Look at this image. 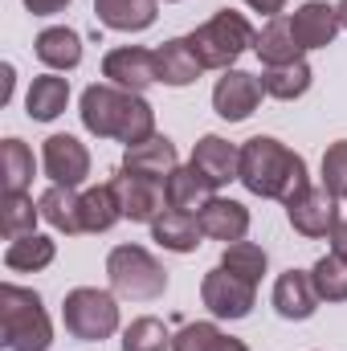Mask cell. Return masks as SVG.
<instances>
[{"label": "cell", "instance_id": "28", "mask_svg": "<svg viewBox=\"0 0 347 351\" xmlns=\"http://www.w3.org/2000/svg\"><path fill=\"white\" fill-rule=\"evenodd\" d=\"M53 258H58V241L45 233H29V237H16L4 245V269H12V274H37L45 265H53Z\"/></svg>", "mask_w": 347, "mask_h": 351}, {"label": "cell", "instance_id": "29", "mask_svg": "<svg viewBox=\"0 0 347 351\" xmlns=\"http://www.w3.org/2000/svg\"><path fill=\"white\" fill-rule=\"evenodd\" d=\"M0 172H4V192H29L33 172H37V160H33V147L16 135H8L0 143Z\"/></svg>", "mask_w": 347, "mask_h": 351}, {"label": "cell", "instance_id": "27", "mask_svg": "<svg viewBox=\"0 0 347 351\" xmlns=\"http://www.w3.org/2000/svg\"><path fill=\"white\" fill-rule=\"evenodd\" d=\"M311 82H315V70H311L307 58L286 62V66H261V90H265V98H274V102H294V98H302V94L311 90Z\"/></svg>", "mask_w": 347, "mask_h": 351}, {"label": "cell", "instance_id": "39", "mask_svg": "<svg viewBox=\"0 0 347 351\" xmlns=\"http://www.w3.org/2000/svg\"><path fill=\"white\" fill-rule=\"evenodd\" d=\"M217 351H250V343H246V339H233V335H221Z\"/></svg>", "mask_w": 347, "mask_h": 351}, {"label": "cell", "instance_id": "14", "mask_svg": "<svg viewBox=\"0 0 347 351\" xmlns=\"http://www.w3.org/2000/svg\"><path fill=\"white\" fill-rule=\"evenodd\" d=\"M270 302L278 311V319L286 323H307L315 311H319V290L311 282V269H286L274 278V290H270Z\"/></svg>", "mask_w": 347, "mask_h": 351}, {"label": "cell", "instance_id": "13", "mask_svg": "<svg viewBox=\"0 0 347 351\" xmlns=\"http://www.w3.org/2000/svg\"><path fill=\"white\" fill-rule=\"evenodd\" d=\"M290 29H294V41L302 45V53L311 49H327L335 45L339 37V8L327 4V0H302L294 12H290Z\"/></svg>", "mask_w": 347, "mask_h": 351}, {"label": "cell", "instance_id": "33", "mask_svg": "<svg viewBox=\"0 0 347 351\" xmlns=\"http://www.w3.org/2000/svg\"><path fill=\"white\" fill-rule=\"evenodd\" d=\"M311 282L323 302H347V262L339 254H323L311 265Z\"/></svg>", "mask_w": 347, "mask_h": 351}, {"label": "cell", "instance_id": "9", "mask_svg": "<svg viewBox=\"0 0 347 351\" xmlns=\"http://www.w3.org/2000/svg\"><path fill=\"white\" fill-rule=\"evenodd\" d=\"M115 188H119V200H123V217L131 225H147L152 229L168 213V184H160L152 176H135V172L119 168Z\"/></svg>", "mask_w": 347, "mask_h": 351}, {"label": "cell", "instance_id": "40", "mask_svg": "<svg viewBox=\"0 0 347 351\" xmlns=\"http://www.w3.org/2000/svg\"><path fill=\"white\" fill-rule=\"evenodd\" d=\"M335 8H339V25H344V29H347V0H339Z\"/></svg>", "mask_w": 347, "mask_h": 351}, {"label": "cell", "instance_id": "26", "mask_svg": "<svg viewBox=\"0 0 347 351\" xmlns=\"http://www.w3.org/2000/svg\"><path fill=\"white\" fill-rule=\"evenodd\" d=\"M254 53L261 58V66H286V62H298L307 58L302 45L294 41V29H290V16H270L258 29V41H254Z\"/></svg>", "mask_w": 347, "mask_h": 351}, {"label": "cell", "instance_id": "35", "mask_svg": "<svg viewBox=\"0 0 347 351\" xmlns=\"http://www.w3.org/2000/svg\"><path fill=\"white\" fill-rule=\"evenodd\" d=\"M221 335L225 331L217 323H184L172 335V351H217Z\"/></svg>", "mask_w": 347, "mask_h": 351}, {"label": "cell", "instance_id": "25", "mask_svg": "<svg viewBox=\"0 0 347 351\" xmlns=\"http://www.w3.org/2000/svg\"><path fill=\"white\" fill-rule=\"evenodd\" d=\"M123 217V200H119V188L115 180L106 184H94L82 192V233H110Z\"/></svg>", "mask_w": 347, "mask_h": 351}, {"label": "cell", "instance_id": "6", "mask_svg": "<svg viewBox=\"0 0 347 351\" xmlns=\"http://www.w3.org/2000/svg\"><path fill=\"white\" fill-rule=\"evenodd\" d=\"M62 323L82 343L110 339L123 327V319H119V294L115 290H98V286H74L62 298Z\"/></svg>", "mask_w": 347, "mask_h": 351}, {"label": "cell", "instance_id": "2", "mask_svg": "<svg viewBox=\"0 0 347 351\" xmlns=\"http://www.w3.org/2000/svg\"><path fill=\"white\" fill-rule=\"evenodd\" d=\"M237 180L246 184V192H254L261 200H282V204L311 184L307 160L274 135H254L241 143V176Z\"/></svg>", "mask_w": 347, "mask_h": 351}, {"label": "cell", "instance_id": "15", "mask_svg": "<svg viewBox=\"0 0 347 351\" xmlns=\"http://www.w3.org/2000/svg\"><path fill=\"white\" fill-rule=\"evenodd\" d=\"M200 229L208 241H221V245H233V241H246L250 233V208L233 196H213L200 213Z\"/></svg>", "mask_w": 347, "mask_h": 351}, {"label": "cell", "instance_id": "4", "mask_svg": "<svg viewBox=\"0 0 347 351\" xmlns=\"http://www.w3.org/2000/svg\"><path fill=\"white\" fill-rule=\"evenodd\" d=\"M188 41H192V49H196V58H200L204 70H221V74H225V70L237 66V58H241L246 49H254L258 29L250 25L246 12H237V8H217L204 25H196V29L188 33Z\"/></svg>", "mask_w": 347, "mask_h": 351}, {"label": "cell", "instance_id": "31", "mask_svg": "<svg viewBox=\"0 0 347 351\" xmlns=\"http://www.w3.org/2000/svg\"><path fill=\"white\" fill-rule=\"evenodd\" d=\"M123 351H172V331L164 319L156 315H139L123 327V339H119Z\"/></svg>", "mask_w": 347, "mask_h": 351}, {"label": "cell", "instance_id": "20", "mask_svg": "<svg viewBox=\"0 0 347 351\" xmlns=\"http://www.w3.org/2000/svg\"><path fill=\"white\" fill-rule=\"evenodd\" d=\"M152 241L168 254H196L200 241H204V229H200V217L196 213H180V208H168L156 225H152Z\"/></svg>", "mask_w": 347, "mask_h": 351}, {"label": "cell", "instance_id": "10", "mask_svg": "<svg viewBox=\"0 0 347 351\" xmlns=\"http://www.w3.org/2000/svg\"><path fill=\"white\" fill-rule=\"evenodd\" d=\"M41 172L49 184L82 188L90 176V147L78 135H49L41 143Z\"/></svg>", "mask_w": 347, "mask_h": 351}, {"label": "cell", "instance_id": "16", "mask_svg": "<svg viewBox=\"0 0 347 351\" xmlns=\"http://www.w3.org/2000/svg\"><path fill=\"white\" fill-rule=\"evenodd\" d=\"M188 164H196L217 188H225L241 176V143H229L225 135H200Z\"/></svg>", "mask_w": 347, "mask_h": 351}, {"label": "cell", "instance_id": "12", "mask_svg": "<svg viewBox=\"0 0 347 351\" xmlns=\"http://www.w3.org/2000/svg\"><path fill=\"white\" fill-rule=\"evenodd\" d=\"M265 90H261V74H250V70H225L213 86V110L225 119V123H246L254 110L261 106Z\"/></svg>", "mask_w": 347, "mask_h": 351}, {"label": "cell", "instance_id": "41", "mask_svg": "<svg viewBox=\"0 0 347 351\" xmlns=\"http://www.w3.org/2000/svg\"><path fill=\"white\" fill-rule=\"evenodd\" d=\"M164 4H180V0H164Z\"/></svg>", "mask_w": 347, "mask_h": 351}, {"label": "cell", "instance_id": "19", "mask_svg": "<svg viewBox=\"0 0 347 351\" xmlns=\"http://www.w3.org/2000/svg\"><path fill=\"white\" fill-rule=\"evenodd\" d=\"M94 16L110 33H143L160 16V0H94Z\"/></svg>", "mask_w": 347, "mask_h": 351}, {"label": "cell", "instance_id": "36", "mask_svg": "<svg viewBox=\"0 0 347 351\" xmlns=\"http://www.w3.org/2000/svg\"><path fill=\"white\" fill-rule=\"evenodd\" d=\"M33 16H58V12H66L74 0H21Z\"/></svg>", "mask_w": 347, "mask_h": 351}, {"label": "cell", "instance_id": "11", "mask_svg": "<svg viewBox=\"0 0 347 351\" xmlns=\"http://www.w3.org/2000/svg\"><path fill=\"white\" fill-rule=\"evenodd\" d=\"M102 82L131 94H143L147 86L160 82V66H156V49L143 45H119L102 58Z\"/></svg>", "mask_w": 347, "mask_h": 351}, {"label": "cell", "instance_id": "32", "mask_svg": "<svg viewBox=\"0 0 347 351\" xmlns=\"http://www.w3.org/2000/svg\"><path fill=\"white\" fill-rule=\"evenodd\" d=\"M229 274H237V278H246V282H254L258 286L261 278H265V269H270V254L261 250L258 241H233V245H225V254H221V262Z\"/></svg>", "mask_w": 347, "mask_h": 351}, {"label": "cell", "instance_id": "22", "mask_svg": "<svg viewBox=\"0 0 347 351\" xmlns=\"http://www.w3.org/2000/svg\"><path fill=\"white\" fill-rule=\"evenodd\" d=\"M66 106H70V78L45 70V74H37V78L29 82L25 114H29L33 123H53L58 114H66Z\"/></svg>", "mask_w": 347, "mask_h": 351}, {"label": "cell", "instance_id": "8", "mask_svg": "<svg viewBox=\"0 0 347 351\" xmlns=\"http://www.w3.org/2000/svg\"><path fill=\"white\" fill-rule=\"evenodd\" d=\"M200 302L213 319H250V311L258 306V286L229 274L225 265H213L200 278Z\"/></svg>", "mask_w": 347, "mask_h": 351}, {"label": "cell", "instance_id": "1", "mask_svg": "<svg viewBox=\"0 0 347 351\" xmlns=\"http://www.w3.org/2000/svg\"><path fill=\"white\" fill-rule=\"evenodd\" d=\"M78 114L94 139H115L123 147L147 143L156 135V110L143 94L119 90L110 82H94L78 98Z\"/></svg>", "mask_w": 347, "mask_h": 351}, {"label": "cell", "instance_id": "5", "mask_svg": "<svg viewBox=\"0 0 347 351\" xmlns=\"http://www.w3.org/2000/svg\"><path fill=\"white\" fill-rule=\"evenodd\" d=\"M106 282L119 298L131 302H156L168 290V269L156 262L152 250L143 245H115L106 254Z\"/></svg>", "mask_w": 347, "mask_h": 351}, {"label": "cell", "instance_id": "17", "mask_svg": "<svg viewBox=\"0 0 347 351\" xmlns=\"http://www.w3.org/2000/svg\"><path fill=\"white\" fill-rule=\"evenodd\" d=\"M119 168H123V172H135V176H152V180L168 184V180H172V172L180 168V152H176V143L168 139V135H160V131H156L147 143L127 147Z\"/></svg>", "mask_w": 347, "mask_h": 351}, {"label": "cell", "instance_id": "30", "mask_svg": "<svg viewBox=\"0 0 347 351\" xmlns=\"http://www.w3.org/2000/svg\"><path fill=\"white\" fill-rule=\"evenodd\" d=\"M37 221H41V204H33L29 192H4V200H0V233L8 241L37 233Z\"/></svg>", "mask_w": 347, "mask_h": 351}, {"label": "cell", "instance_id": "3", "mask_svg": "<svg viewBox=\"0 0 347 351\" xmlns=\"http://www.w3.org/2000/svg\"><path fill=\"white\" fill-rule=\"evenodd\" d=\"M0 348L4 351H49L53 319L37 290L4 282L0 286Z\"/></svg>", "mask_w": 347, "mask_h": 351}, {"label": "cell", "instance_id": "7", "mask_svg": "<svg viewBox=\"0 0 347 351\" xmlns=\"http://www.w3.org/2000/svg\"><path fill=\"white\" fill-rule=\"evenodd\" d=\"M339 204H344V200H335L323 184H307L302 192H294V196L286 200V221H290V229H294L298 237L319 241V237H331L335 225L344 221V217H339Z\"/></svg>", "mask_w": 347, "mask_h": 351}, {"label": "cell", "instance_id": "34", "mask_svg": "<svg viewBox=\"0 0 347 351\" xmlns=\"http://www.w3.org/2000/svg\"><path fill=\"white\" fill-rule=\"evenodd\" d=\"M323 188L335 196V200H347V139H335L327 152H323Z\"/></svg>", "mask_w": 347, "mask_h": 351}, {"label": "cell", "instance_id": "38", "mask_svg": "<svg viewBox=\"0 0 347 351\" xmlns=\"http://www.w3.org/2000/svg\"><path fill=\"white\" fill-rule=\"evenodd\" d=\"M327 241H331V254H339V258L347 262V221H339V225H335V233H331Z\"/></svg>", "mask_w": 347, "mask_h": 351}, {"label": "cell", "instance_id": "24", "mask_svg": "<svg viewBox=\"0 0 347 351\" xmlns=\"http://www.w3.org/2000/svg\"><path fill=\"white\" fill-rule=\"evenodd\" d=\"M213 196H221V188L200 172L196 164H180L168 180V208H180V213H200Z\"/></svg>", "mask_w": 347, "mask_h": 351}, {"label": "cell", "instance_id": "37", "mask_svg": "<svg viewBox=\"0 0 347 351\" xmlns=\"http://www.w3.org/2000/svg\"><path fill=\"white\" fill-rule=\"evenodd\" d=\"M246 8H254V12H261L265 21L270 16H282V8H286V0H241Z\"/></svg>", "mask_w": 347, "mask_h": 351}, {"label": "cell", "instance_id": "21", "mask_svg": "<svg viewBox=\"0 0 347 351\" xmlns=\"http://www.w3.org/2000/svg\"><path fill=\"white\" fill-rule=\"evenodd\" d=\"M41 221L53 229V233H66V237H78L82 233V192L78 188H62V184H49L41 196Z\"/></svg>", "mask_w": 347, "mask_h": 351}, {"label": "cell", "instance_id": "23", "mask_svg": "<svg viewBox=\"0 0 347 351\" xmlns=\"http://www.w3.org/2000/svg\"><path fill=\"white\" fill-rule=\"evenodd\" d=\"M156 66H160V82L164 86H192L200 74H204V66H200V58H196V49H192V41L188 37H172V41H164L160 49H156Z\"/></svg>", "mask_w": 347, "mask_h": 351}, {"label": "cell", "instance_id": "18", "mask_svg": "<svg viewBox=\"0 0 347 351\" xmlns=\"http://www.w3.org/2000/svg\"><path fill=\"white\" fill-rule=\"evenodd\" d=\"M33 53L49 74H70L82 66V33H74L70 25H49L37 33Z\"/></svg>", "mask_w": 347, "mask_h": 351}]
</instances>
